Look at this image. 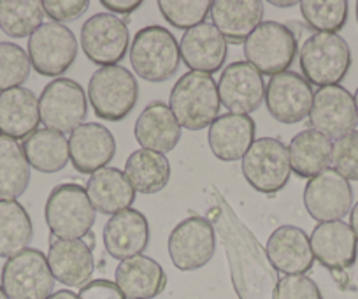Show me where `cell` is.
Returning a JSON list of instances; mask_svg holds the SVG:
<instances>
[{"label":"cell","instance_id":"cell-10","mask_svg":"<svg viewBox=\"0 0 358 299\" xmlns=\"http://www.w3.org/2000/svg\"><path fill=\"white\" fill-rule=\"evenodd\" d=\"M41 122L55 132H74L88 113V97L76 81L57 78L44 87L39 97Z\"/></svg>","mask_w":358,"mask_h":299},{"label":"cell","instance_id":"cell-13","mask_svg":"<svg viewBox=\"0 0 358 299\" xmlns=\"http://www.w3.org/2000/svg\"><path fill=\"white\" fill-rule=\"evenodd\" d=\"M309 123L311 129L318 130L329 139H339L357 130L358 115L353 94L341 85L318 88L313 97Z\"/></svg>","mask_w":358,"mask_h":299},{"label":"cell","instance_id":"cell-43","mask_svg":"<svg viewBox=\"0 0 358 299\" xmlns=\"http://www.w3.org/2000/svg\"><path fill=\"white\" fill-rule=\"evenodd\" d=\"M350 228L353 229L355 238H357V242H358V202L353 206V208H351V211H350Z\"/></svg>","mask_w":358,"mask_h":299},{"label":"cell","instance_id":"cell-1","mask_svg":"<svg viewBox=\"0 0 358 299\" xmlns=\"http://www.w3.org/2000/svg\"><path fill=\"white\" fill-rule=\"evenodd\" d=\"M218 83L211 74L192 72L179 78L171 90L169 108L178 123L188 130L211 127L220 115Z\"/></svg>","mask_w":358,"mask_h":299},{"label":"cell","instance_id":"cell-19","mask_svg":"<svg viewBox=\"0 0 358 299\" xmlns=\"http://www.w3.org/2000/svg\"><path fill=\"white\" fill-rule=\"evenodd\" d=\"M227 41L213 23H201L194 29L187 30L179 43L181 60L185 62L192 72H204L215 74L225 64Z\"/></svg>","mask_w":358,"mask_h":299},{"label":"cell","instance_id":"cell-37","mask_svg":"<svg viewBox=\"0 0 358 299\" xmlns=\"http://www.w3.org/2000/svg\"><path fill=\"white\" fill-rule=\"evenodd\" d=\"M32 71L29 53L15 43H0V94L20 88Z\"/></svg>","mask_w":358,"mask_h":299},{"label":"cell","instance_id":"cell-38","mask_svg":"<svg viewBox=\"0 0 358 299\" xmlns=\"http://www.w3.org/2000/svg\"><path fill=\"white\" fill-rule=\"evenodd\" d=\"M332 166L348 181H358V130L336 139L332 144Z\"/></svg>","mask_w":358,"mask_h":299},{"label":"cell","instance_id":"cell-27","mask_svg":"<svg viewBox=\"0 0 358 299\" xmlns=\"http://www.w3.org/2000/svg\"><path fill=\"white\" fill-rule=\"evenodd\" d=\"M39 123V99L32 90L20 87L0 94V136L27 139Z\"/></svg>","mask_w":358,"mask_h":299},{"label":"cell","instance_id":"cell-25","mask_svg":"<svg viewBox=\"0 0 358 299\" xmlns=\"http://www.w3.org/2000/svg\"><path fill=\"white\" fill-rule=\"evenodd\" d=\"M213 25L225 37L227 44L246 43L264 20L260 0H215L211 6Z\"/></svg>","mask_w":358,"mask_h":299},{"label":"cell","instance_id":"cell-47","mask_svg":"<svg viewBox=\"0 0 358 299\" xmlns=\"http://www.w3.org/2000/svg\"><path fill=\"white\" fill-rule=\"evenodd\" d=\"M0 299H8V295H6L4 288H2V285H0Z\"/></svg>","mask_w":358,"mask_h":299},{"label":"cell","instance_id":"cell-3","mask_svg":"<svg viewBox=\"0 0 358 299\" xmlns=\"http://www.w3.org/2000/svg\"><path fill=\"white\" fill-rule=\"evenodd\" d=\"M351 60L350 44L339 34H313L299 51L306 81L318 88L339 85L350 72Z\"/></svg>","mask_w":358,"mask_h":299},{"label":"cell","instance_id":"cell-21","mask_svg":"<svg viewBox=\"0 0 358 299\" xmlns=\"http://www.w3.org/2000/svg\"><path fill=\"white\" fill-rule=\"evenodd\" d=\"M273 270L288 274H304L315 264L311 242L301 228L281 225L268 236L265 246Z\"/></svg>","mask_w":358,"mask_h":299},{"label":"cell","instance_id":"cell-32","mask_svg":"<svg viewBox=\"0 0 358 299\" xmlns=\"http://www.w3.org/2000/svg\"><path fill=\"white\" fill-rule=\"evenodd\" d=\"M30 183V166L18 141L0 136V201H16Z\"/></svg>","mask_w":358,"mask_h":299},{"label":"cell","instance_id":"cell-44","mask_svg":"<svg viewBox=\"0 0 358 299\" xmlns=\"http://www.w3.org/2000/svg\"><path fill=\"white\" fill-rule=\"evenodd\" d=\"M48 299H79V295L74 294L72 291H58L53 292Z\"/></svg>","mask_w":358,"mask_h":299},{"label":"cell","instance_id":"cell-9","mask_svg":"<svg viewBox=\"0 0 358 299\" xmlns=\"http://www.w3.org/2000/svg\"><path fill=\"white\" fill-rule=\"evenodd\" d=\"M29 58L37 74L60 76L78 57V39L64 23H43L29 37Z\"/></svg>","mask_w":358,"mask_h":299},{"label":"cell","instance_id":"cell-15","mask_svg":"<svg viewBox=\"0 0 358 299\" xmlns=\"http://www.w3.org/2000/svg\"><path fill=\"white\" fill-rule=\"evenodd\" d=\"M304 206L320 223L344 218L353 208L350 181L336 169L323 171L306 183Z\"/></svg>","mask_w":358,"mask_h":299},{"label":"cell","instance_id":"cell-14","mask_svg":"<svg viewBox=\"0 0 358 299\" xmlns=\"http://www.w3.org/2000/svg\"><path fill=\"white\" fill-rule=\"evenodd\" d=\"M311 85L299 72L285 71L268 80L265 106L274 120L281 123H301L313 108Z\"/></svg>","mask_w":358,"mask_h":299},{"label":"cell","instance_id":"cell-16","mask_svg":"<svg viewBox=\"0 0 358 299\" xmlns=\"http://www.w3.org/2000/svg\"><path fill=\"white\" fill-rule=\"evenodd\" d=\"M264 76L248 62H232L223 69L218 80L220 102L234 115L257 111L265 99Z\"/></svg>","mask_w":358,"mask_h":299},{"label":"cell","instance_id":"cell-23","mask_svg":"<svg viewBox=\"0 0 358 299\" xmlns=\"http://www.w3.org/2000/svg\"><path fill=\"white\" fill-rule=\"evenodd\" d=\"M255 132L257 125L250 115L225 113L209 127V148L222 162H236L246 155L255 141Z\"/></svg>","mask_w":358,"mask_h":299},{"label":"cell","instance_id":"cell-36","mask_svg":"<svg viewBox=\"0 0 358 299\" xmlns=\"http://www.w3.org/2000/svg\"><path fill=\"white\" fill-rule=\"evenodd\" d=\"M211 0H160L158 9L174 29L190 30L206 22L211 13Z\"/></svg>","mask_w":358,"mask_h":299},{"label":"cell","instance_id":"cell-6","mask_svg":"<svg viewBox=\"0 0 358 299\" xmlns=\"http://www.w3.org/2000/svg\"><path fill=\"white\" fill-rule=\"evenodd\" d=\"M243 174L260 194H278L292 176L288 146L278 137H258L243 157Z\"/></svg>","mask_w":358,"mask_h":299},{"label":"cell","instance_id":"cell-41","mask_svg":"<svg viewBox=\"0 0 358 299\" xmlns=\"http://www.w3.org/2000/svg\"><path fill=\"white\" fill-rule=\"evenodd\" d=\"M79 299H127L116 284L109 280H94L83 285Z\"/></svg>","mask_w":358,"mask_h":299},{"label":"cell","instance_id":"cell-48","mask_svg":"<svg viewBox=\"0 0 358 299\" xmlns=\"http://www.w3.org/2000/svg\"><path fill=\"white\" fill-rule=\"evenodd\" d=\"M357 20H358V2H357Z\"/></svg>","mask_w":358,"mask_h":299},{"label":"cell","instance_id":"cell-34","mask_svg":"<svg viewBox=\"0 0 358 299\" xmlns=\"http://www.w3.org/2000/svg\"><path fill=\"white\" fill-rule=\"evenodd\" d=\"M44 20L39 0H0V29L6 36L23 39L30 37Z\"/></svg>","mask_w":358,"mask_h":299},{"label":"cell","instance_id":"cell-40","mask_svg":"<svg viewBox=\"0 0 358 299\" xmlns=\"http://www.w3.org/2000/svg\"><path fill=\"white\" fill-rule=\"evenodd\" d=\"M88 0H44L43 2L44 15L57 23L74 22L88 11Z\"/></svg>","mask_w":358,"mask_h":299},{"label":"cell","instance_id":"cell-7","mask_svg":"<svg viewBox=\"0 0 358 299\" xmlns=\"http://www.w3.org/2000/svg\"><path fill=\"white\" fill-rule=\"evenodd\" d=\"M297 37L290 27L262 22L244 43V57L260 74L276 76L287 71L297 55Z\"/></svg>","mask_w":358,"mask_h":299},{"label":"cell","instance_id":"cell-35","mask_svg":"<svg viewBox=\"0 0 358 299\" xmlns=\"http://www.w3.org/2000/svg\"><path fill=\"white\" fill-rule=\"evenodd\" d=\"M299 6L306 23L316 32L337 34L348 22L346 0H302Z\"/></svg>","mask_w":358,"mask_h":299},{"label":"cell","instance_id":"cell-28","mask_svg":"<svg viewBox=\"0 0 358 299\" xmlns=\"http://www.w3.org/2000/svg\"><path fill=\"white\" fill-rule=\"evenodd\" d=\"M86 194L95 211L104 215H116L129 209L136 199V190L118 167H104L92 174L86 183Z\"/></svg>","mask_w":358,"mask_h":299},{"label":"cell","instance_id":"cell-12","mask_svg":"<svg viewBox=\"0 0 358 299\" xmlns=\"http://www.w3.org/2000/svg\"><path fill=\"white\" fill-rule=\"evenodd\" d=\"M167 246L172 264L179 271L201 270L215 256V229L204 216H188L172 229Z\"/></svg>","mask_w":358,"mask_h":299},{"label":"cell","instance_id":"cell-11","mask_svg":"<svg viewBox=\"0 0 358 299\" xmlns=\"http://www.w3.org/2000/svg\"><path fill=\"white\" fill-rule=\"evenodd\" d=\"M129 27L111 13H99L81 27L83 53L94 64L111 67L122 62L129 51Z\"/></svg>","mask_w":358,"mask_h":299},{"label":"cell","instance_id":"cell-22","mask_svg":"<svg viewBox=\"0 0 358 299\" xmlns=\"http://www.w3.org/2000/svg\"><path fill=\"white\" fill-rule=\"evenodd\" d=\"M48 266L55 280L67 287H81L95 270L94 252L83 239H57L48 250Z\"/></svg>","mask_w":358,"mask_h":299},{"label":"cell","instance_id":"cell-46","mask_svg":"<svg viewBox=\"0 0 358 299\" xmlns=\"http://www.w3.org/2000/svg\"><path fill=\"white\" fill-rule=\"evenodd\" d=\"M355 106H357V115H358V88H357V92H355Z\"/></svg>","mask_w":358,"mask_h":299},{"label":"cell","instance_id":"cell-8","mask_svg":"<svg viewBox=\"0 0 358 299\" xmlns=\"http://www.w3.org/2000/svg\"><path fill=\"white\" fill-rule=\"evenodd\" d=\"M55 278L41 250L25 249L9 257L2 267V288L8 299H48Z\"/></svg>","mask_w":358,"mask_h":299},{"label":"cell","instance_id":"cell-42","mask_svg":"<svg viewBox=\"0 0 358 299\" xmlns=\"http://www.w3.org/2000/svg\"><path fill=\"white\" fill-rule=\"evenodd\" d=\"M106 9L116 15H130L143 6L141 0H102L101 2Z\"/></svg>","mask_w":358,"mask_h":299},{"label":"cell","instance_id":"cell-31","mask_svg":"<svg viewBox=\"0 0 358 299\" xmlns=\"http://www.w3.org/2000/svg\"><path fill=\"white\" fill-rule=\"evenodd\" d=\"M125 176L139 194H157L171 180V162L151 150H136L125 162Z\"/></svg>","mask_w":358,"mask_h":299},{"label":"cell","instance_id":"cell-45","mask_svg":"<svg viewBox=\"0 0 358 299\" xmlns=\"http://www.w3.org/2000/svg\"><path fill=\"white\" fill-rule=\"evenodd\" d=\"M268 4H273L274 8H294L297 2L295 0H287V2H283V0H271Z\"/></svg>","mask_w":358,"mask_h":299},{"label":"cell","instance_id":"cell-2","mask_svg":"<svg viewBox=\"0 0 358 299\" xmlns=\"http://www.w3.org/2000/svg\"><path fill=\"white\" fill-rule=\"evenodd\" d=\"M179 62V43L165 27H144L130 44V65L141 80L151 83L171 80L178 72Z\"/></svg>","mask_w":358,"mask_h":299},{"label":"cell","instance_id":"cell-5","mask_svg":"<svg viewBox=\"0 0 358 299\" xmlns=\"http://www.w3.org/2000/svg\"><path fill=\"white\" fill-rule=\"evenodd\" d=\"M44 216L58 239H83L95 225V208L78 183L57 185L48 195Z\"/></svg>","mask_w":358,"mask_h":299},{"label":"cell","instance_id":"cell-24","mask_svg":"<svg viewBox=\"0 0 358 299\" xmlns=\"http://www.w3.org/2000/svg\"><path fill=\"white\" fill-rule=\"evenodd\" d=\"M134 136L143 150L165 155L178 146L181 139V125L165 102H151L137 118Z\"/></svg>","mask_w":358,"mask_h":299},{"label":"cell","instance_id":"cell-20","mask_svg":"<svg viewBox=\"0 0 358 299\" xmlns=\"http://www.w3.org/2000/svg\"><path fill=\"white\" fill-rule=\"evenodd\" d=\"M104 246L113 259L125 260L143 256L150 243V223L139 209H123L104 225Z\"/></svg>","mask_w":358,"mask_h":299},{"label":"cell","instance_id":"cell-30","mask_svg":"<svg viewBox=\"0 0 358 299\" xmlns=\"http://www.w3.org/2000/svg\"><path fill=\"white\" fill-rule=\"evenodd\" d=\"M22 148L29 166L39 173H58L71 160L65 136L50 129H37L23 141Z\"/></svg>","mask_w":358,"mask_h":299},{"label":"cell","instance_id":"cell-26","mask_svg":"<svg viewBox=\"0 0 358 299\" xmlns=\"http://www.w3.org/2000/svg\"><path fill=\"white\" fill-rule=\"evenodd\" d=\"M115 278L127 299H153L162 294L167 285L164 267L148 256L122 260L116 267Z\"/></svg>","mask_w":358,"mask_h":299},{"label":"cell","instance_id":"cell-29","mask_svg":"<svg viewBox=\"0 0 358 299\" xmlns=\"http://www.w3.org/2000/svg\"><path fill=\"white\" fill-rule=\"evenodd\" d=\"M292 171L299 178H315L332 164V141L315 129L301 130L288 144Z\"/></svg>","mask_w":358,"mask_h":299},{"label":"cell","instance_id":"cell-18","mask_svg":"<svg viewBox=\"0 0 358 299\" xmlns=\"http://www.w3.org/2000/svg\"><path fill=\"white\" fill-rule=\"evenodd\" d=\"M309 242L315 259L329 270L344 271L357 263L358 242L350 223L343 220L318 223Z\"/></svg>","mask_w":358,"mask_h":299},{"label":"cell","instance_id":"cell-17","mask_svg":"<svg viewBox=\"0 0 358 299\" xmlns=\"http://www.w3.org/2000/svg\"><path fill=\"white\" fill-rule=\"evenodd\" d=\"M69 153L76 171L81 174H94L108 167L115 159L116 139L102 123H83L69 137Z\"/></svg>","mask_w":358,"mask_h":299},{"label":"cell","instance_id":"cell-39","mask_svg":"<svg viewBox=\"0 0 358 299\" xmlns=\"http://www.w3.org/2000/svg\"><path fill=\"white\" fill-rule=\"evenodd\" d=\"M273 299H323L322 291L306 274H288L278 280Z\"/></svg>","mask_w":358,"mask_h":299},{"label":"cell","instance_id":"cell-33","mask_svg":"<svg viewBox=\"0 0 358 299\" xmlns=\"http://www.w3.org/2000/svg\"><path fill=\"white\" fill-rule=\"evenodd\" d=\"M34 225L18 201H0V257H13L29 249Z\"/></svg>","mask_w":358,"mask_h":299},{"label":"cell","instance_id":"cell-4","mask_svg":"<svg viewBox=\"0 0 358 299\" xmlns=\"http://www.w3.org/2000/svg\"><path fill=\"white\" fill-rule=\"evenodd\" d=\"M86 95L95 116L108 122H120L136 108L139 101V85L129 69L111 65L97 69L92 74Z\"/></svg>","mask_w":358,"mask_h":299}]
</instances>
